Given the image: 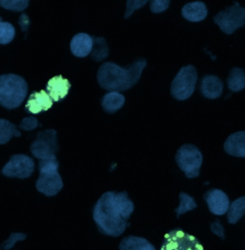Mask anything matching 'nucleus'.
Masks as SVG:
<instances>
[{"instance_id": "nucleus-1", "label": "nucleus", "mask_w": 245, "mask_h": 250, "mask_svg": "<svg viewBox=\"0 0 245 250\" xmlns=\"http://www.w3.org/2000/svg\"><path fill=\"white\" fill-rule=\"evenodd\" d=\"M134 206L126 191L104 193L95 204L92 217L102 233L110 236L122 235Z\"/></svg>"}, {"instance_id": "nucleus-2", "label": "nucleus", "mask_w": 245, "mask_h": 250, "mask_svg": "<svg viewBox=\"0 0 245 250\" xmlns=\"http://www.w3.org/2000/svg\"><path fill=\"white\" fill-rule=\"evenodd\" d=\"M146 65L144 59L136 60L125 68L114 62H104L97 73V80L102 88L111 92L129 90L138 83Z\"/></svg>"}, {"instance_id": "nucleus-3", "label": "nucleus", "mask_w": 245, "mask_h": 250, "mask_svg": "<svg viewBox=\"0 0 245 250\" xmlns=\"http://www.w3.org/2000/svg\"><path fill=\"white\" fill-rule=\"evenodd\" d=\"M24 79L16 74H3L0 77V104L7 109L19 107L27 94Z\"/></svg>"}, {"instance_id": "nucleus-4", "label": "nucleus", "mask_w": 245, "mask_h": 250, "mask_svg": "<svg viewBox=\"0 0 245 250\" xmlns=\"http://www.w3.org/2000/svg\"><path fill=\"white\" fill-rule=\"evenodd\" d=\"M59 163L56 156L41 160L38 163L39 178L36 181V188L47 197H52L63 188V182L58 172Z\"/></svg>"}, {"instance_id": "nucleus-5", "label": "nucleus", "mask_w": 245, "mask_h": 250, "mask_svg": "<svg viewBox=\"0 0 245 250\" xmlns=\"http://www.w3.org/2000/svg\"><path fill=\"white\" fill-rule=\"evenodd\" d=\"M198 81V72L194 65L182 67L172 82L170 92L176 100L185 101L195 92Z\"/></svg>"}, {"instance_id": "nucleus-6", "label": "nucleus", "mask_w": 245, "mask_h": 250, "mask_svg": "<svg viewBox=\"0 0 245 250\" xmlns=\"http://www.w3.org/2000/svg\"><path fill=\"white\" fill-rule=\"evenodd\" d=\"M176 161L186 178H194L199 175L202 155L196 146L192 144L180 146L176 153Z\"/></svg>"}, {"instance_id": "nucleus-7", "label": "nucleus", "mask_w": 245, "mask_h": 250, "mask_svg": "<svg viewBox=\"0 0 245 250\" xmlns=\"http://www.w3.org/2000/svg\"><path fill=\"white\" fill-rule=\"evenodd\" d=\"M214 21L224 34H233L237 29L245 26V8L235 2L234 5L214 16Z\"/></svg>"}, {"instance_id": "nucleus-8", "label": "nucleus", "mask_w": 245, "mask_h": 250, "mask_svg": "<svg viewBox=\"0 0 245 250\" xmlns=\"http://www.w3.org/2000/svg\"><path fill=\"white\" fill-rule=\"evenodd\" d=\"M160 250H204L203 247L193 235L180 229L166 234Z\"/></svg>"}, {"instance_id": "nucleus-9", "label": "nucleus", "mask_w": 245, "mask_h": 250, "mask_svg": "<svg viewBox=\"0 0 245 250\" xmlns=\"http://www.w3.org/2000/svg\"><path fill=\"white\" fill-rule=\"evenodd\" d=\"M57 149V131L54 129H46L38 133L36 140L30 146L32 155L40 161L54 157Z\"/></svg>"}, {"instance_id": "nucleus-10", "label": "nucleus", "mask_w": 245, "mask_h": 250, "mask_svg": "<svg viewBox=\"0 0 245 250\" xmlns=\"http://www.w3.org/2000/svg\"><path fill=\"white\" fill-rule=\"evenodd\" d=\"M35 169L33 159L24 154L13 155L3 167L1 173L8 178L25 179L31 176Z\"/></svg>"}, {"instance_id": "nucleus-11", "label": "nucleus", "mask_w": 245, "mask_h": 250, "mask_svg": "<svg viewBox=\"0 0 245 250\" xmlns=\"http://www.w3.org/2000/svg\"><path fill=\"white\" fill-rule=\"evenodd\" d=\"M205 200L210 211L220 216L224 214L230 207V201L227 194L220 189H213L205 194Z\"/></svg>"}, {"instance_id": "nucleus-12", "label": "nucleus", "mask_w": 245, "mask_h": 250, "mask_svg": "<svg viewBox=\"0 0 245 250\" xmlns=\"http://www.w3.org/2000/svg\"><path fill=\"white\" fill-rule=\"evenodd\" d=\"M53 105L52 99L45 90L34 92L26 102L25 109L29 114H38L48 110Z\"/></svg>"}, {"instance_id": "nucleus-13", "label": "nucleus", "mask_w": 245, "mask_h": 250, "mask_svg": "<svg viewBox=\"0 0 245 250\" xmlns=\"http://www.w3.org/2000/svg\"><path fill=\"white\" fill-rule=\"evenodd\" d=\"M70 86V82L67 79L63 78L61 75L56 76L50 79L47 83L45 92L52 101L60 102L67 96Z\"/></svg>"}, {"instance_id": "nucleus-14", "label": "nucleus", "mask_w": 245, "mask_h": 250, "mask_svg": "<svg viewBox=\"0 0 245 250\" xmlns=\"http://www.w3.org/2000/svg\"><path fill=\"white\" fill-rule=\"evenodd\" d=\"M200 92L206 99L211 100L218 99L223 94V82L215 75L208 74L204 76L201 80Z\"/></svg>"}, {"instance_id": "nucleus-15", "label": "nucleus", "mask_w": 245, "mask_h": 250, "mask_svg": "<svg viewBox=\"0 0 245 250\" xmlns=\"http://www.w3.org/2000/svg\"><path fill=\"white\" fill-rule=\"evenodd\" d=\"M70 47L73 55L78 58H85L93 49V39L87 33H78L72 39Z\"/></svg>"}, {"instance_id": "nucleus-16", "label": "nucleus", "mask_w": 245, "mask_h": 250, "mask_svg": "<svg viewBox=\"0 0 245 250\" xmlns=\"http://www.w3.org/2000/svg\"><path fill=\"white\" fill-rule=\"evenodd\" d=\"M227 154L235 157H245V131H237L230 134L224 143Z\"/></svg>"}, {"instance_id": "nucleus-17", "label": "nucleus", "mask_w": 245, "mask_h": 250, "mask_svg": "<svg viewBox=\"0 0 245 250\" xmlns=\"http://www.w3.org/2000/svg\"><path fill=\"white\" fill-rule=\"evenodd\" d=\"M183 18L191 22H200L205 20L208 15V9L204 2H189L183 5L181 9Z\"/></svg>"}, {"instance_id": "nucleus-18", "label": "nucleus", "mask_w": 245, "mask_h": 250, "mask_svg": "<svg viewBox=\"0 0 245 250\" xmlns=\"http://www.w3.org/2000/svg\"><path fill=\"white\" fill-rule=\"evenodd\" d=\"M120 250H156L155 247L142 237H126L122 240L119 245Z\"/></svg>"}, {"instance_id": "nucleus-19", "label": "nucleus", "mask_w": 245, "mask_h": 250, "mask_svg": "<svg viewBox=\"0 0 245 250\" xmlns=\"http://www.w3.org/2000/svg\"><path fill=\"white\" fill-rule=\"evenodd\" d=\"M125 103V97L119 92H110L103 97L101 105L104 111L113 113L120 109Z\"/></svg>"}, {"instance_id": "nucleus-20", "label": "nucleus", "mask_w": 245, "mask_h": 250, "mask_svg": "<svg viewBox=\"0 0 245 250\" xmlns=\"http://www.w3.org/2000/svg\"><path fill=\"white\" fill-rule=\"evenodd\" d=\"M227 85L230 91H242L245 88V72L238 67L232 68L227 78Z\"/></svg>"}, {"instance_id": "nucleus-21", "label": "nucleus", "mask_w": 245, "mask_h": 250, "mask_svg": "<svg viewBox=\"0 0 245 250\" xmlns=\"http://www.w3.org/2000/svg\"><path fill=\"white\" fill-rule=\"evenodd\" d=\"M245 213V197L236 199L230 205L227 210V220L229 223L236 224Z\"/></svg>"}, {"instance_id": "nucleus-22", "label": "nucleus", "mask_w": 245, "mask_h": 250, "mask_svg": "<svg viewBox=\"0 0 245 250\" xmlns=\"http://www.w3.org/2000/svg\"><path fill=\"white\" fill-rule=\"evenodd\" d=\"M0 143L6 144L13 137H20L21 133L14 124L7 120L0 121Z\"/></svg>"}, {"instance_id": "nucleus-23", "label": "nucleus", "mask_w": 245, "mask_h": 250, "mask_svg": "<svg viewBox=\"0 0 245 250\" xmlns=\"http://www.w3.org/2000/svg\"><path fill=\"white\" fill-rule=\"evenodd\" d=\"M109 49L104 38H95L93 39V49L92 58L95 61H102L108 56Z\"/></svg>"}, {"instance_id": "nucleus-24", "label": "nucleus", "mask_w": 245, "mask_h": 250, "mask_svg": "<svg viewBox=\"0 0 245 250\" xmlns=\"http://www.w3.org/2000/svg\"><path fill=\"white\" fill-rule=\"evenodd\" d=\"M179 197H180V205L176 210L178 216L183 214L189 210H193L197 207L196 203H195L193 197H190L189 194L180 193Z\"/></svg>"}, {"instance_id": "nucleus-25", "label": "nucleus", "mask_w": 245, "mask_h": 250, "mask_svg": "<svg viewBox=\"0 0 245 250\" xmlns=\"http://www.w3.org/2000/svg\"><path fill=\"white\" fill-rule=\"evenodd\" d=\"M14 27L10 23L3 22L1 21L0 24V43L1 44H7L12 42L14 39Z\"/></svg>"}, {"instance_id": "nucleus-26", "label": "nucleus", "mask_w": 245, "mask_h": 250, "mask_svg": "<svg viewBox=\"0 0 245 250\" xmlns=\"http://www.w3.org/2000/svg\"><path fill=\"white\" fill-rule=\"evenodd\" d=\"M27 0H1L0 5L5 9L14 11H22L29 5Z\"/></svg>"}, {"instance_id": "nucleus-27", "label": "nucleus", "mask_w": 245, "mask_h": 250, "mask_svg": "<svg viewBox=\"0 0 245 250\" xmlns=\"http://www.w3.org/2000/svg\"><path fill=\"white\" fill-rule=\"evenodd\" d=\"M26 235L24 233H22V232H13L10 234L8 239L1 244V248L3 249V250H10L14 247L15 244L17 241H23L26 238Z\"/></svg>"}, {"instance_id": "nucleus-28", "label": "nucleus", "mask_w": 245, "mask_h": 250, "mask_svg": "<svg viewBox=\"0 0 245 250\" xmlns=\"http://www.w3.org/2000/svg\"><path fill=\"white\" fill-rule=\"evenodd\" d=\"M170 3L168 0H153L150 4V8L154 14H160L169 8Z\"/></svg>"}, {"instance_id": "nucleus-29", "label": "nucleus", "mask_w": 245, "mask_h": 250, "mask_svg": "<svg viewBox=\"0 0 245 250\" xmlns=\"http://www.w3.org/2000/svg\"><path fill=\"white\" fill-rule=\"evenodd\" d=\"M147 2H148L147 0H139V1L129 0V1H127L126 2V11L125 13V18H129L133 14L134 11L142 8Z\"/></svg>"}, {"instance_id": "nucleus-30", "label": "nucleus", "mask_w": 245, "mask_h": 250, "mask_svg": "<svg viewBox=\"0 0 245 250\" xmlns=\"http://www.w3.org/2000/svg\"><path fill=\"white\" fill-rule=\"evenodd\" d=\"M38 125V120L33 117H29V118H24L22 120L19 127L24 131H32V130L35 129Z\"/></svg>"}, {"instance_id": "nucleus-31", "label": "nucleus", "mask_w": 245, "mask_h": 250, "mask_svg": "<svg viewBox=\"0 0 245 250\" xmlns=\"http://www.w3.org/2000/svg\"><path fill=\"white\" fill-rule=\"evenodd\" d=\"M211 229L213 233L220 236V238H224V231L223 225L219 222H215L211 225Z\"/></svg>"}, {"instance_id": "nucleus-32", "label": "nucleus", "mask_w": 245, "mask_h": 250, "mask_svg": "<svg viewBox=\"0 0 245 250\" xmlns=\"http://www.w3.org/2000/svg\"><path fill=\"white\" fill-rule=\"evenodd\" d=\"M19 24H20L21 28L22 31L25 32L29 28L30 21H29V17L25 14H22L19 19Z\"/></svg>"}]
</instances>
